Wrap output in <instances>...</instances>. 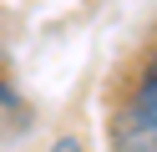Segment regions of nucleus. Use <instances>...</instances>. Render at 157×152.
<instances>
[{
    "label": "nucleus",
    "instance_id": "f257e3e1",
    "mask_svg": "<svg viewBox=\"0 0 157 152\" xmlns=\"http://www.w3.org/2000/svg\"><path fill=\"white\" fill-rule=\"evenodd\" d=\"M112 147L117 152H157V46L137 66L122 107L112 122Z\"/></svg>",
    "mask_w": 157,
    "mask_h": 152
},
{
    "label": "nucleus",
    "instance_id": "f03ea898",
    "mask_svg": "<svg viewBox=\"0 0 157 152\" xmlns=\"http://www.w3.org/2000/svg\"><path fill=\"white\" fill-rule=\"evenodd\" d=\"M51 152H81V137H71V132H66V137H56Z\"/></svg>",
    "mask_w": 157,
    "mask_h": 152
}]
</instances>
